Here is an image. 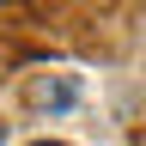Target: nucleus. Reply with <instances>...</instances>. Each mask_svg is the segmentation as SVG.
<instances>
[{
    "instance_id": "obj_2",
    "label": "nucleus",
    "mask_w": 146,
    "mask_h": 146,
    "mask_svg": "<svg viewBox=\"0 0 146 146\" xmlns=\"http://www.w3.org/2000/svg\"><path fill=\"white\" fill-rule=\"evenodd\" d=\"M0 140H6V122H0Z\"/></svg>"
},
{
    "instance_id": "obj_1",
    "label": "nucleus",
    "mask_w": 146,
    "mask_h": 146,
    "mask_svg": "<svg viewBox=\"0 0 146 146\" xmlns=\"http://www.w3.org/2000/svg\"><path fill=\"white\" fill-rule=\"evenodd\" d=\"M31 146H67V140H31Z\"/></svg>"
}]
</instances>
